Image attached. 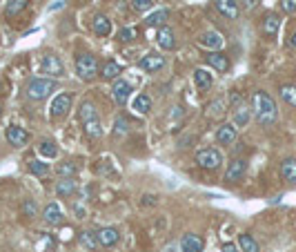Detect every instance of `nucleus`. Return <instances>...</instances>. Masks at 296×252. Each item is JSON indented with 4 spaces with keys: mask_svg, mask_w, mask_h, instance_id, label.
Listing matches in <instances>:
<instances>
[{
    "mask_svg": "<svg viewBox=\"0 0 296 252\" xmlns=\"http://www.w3.org/2000/svg\"><path fill=\"white\" fill-rule=\"evenodd\" d=\"M156 203H158V201H156L154 194H145L141 199V206H156Z\"/></svg>",
    "mask_w": 296,
    "mask_h": 252,
    "instance_id": "nucleus-43",
    "label": "nucleus"
},
{
    "mask_svg": "<svg viewBox=\"0 0 296 252\" xmlns=\"http://www.w3.org/2000/svg\"><path fill=\"white\" fill-rule=\"evenodd\" d=\"M156 40H158V47H163V49H176V38H174V29H169V27H160L158 34H156Z\"/></svg>",
    "mask_w": 296,
    "mask_h": 252,
    "instance_id": "nucleus-22",
    "label": "nucleus"
},
{
    "mask_svg": "<svg viewBox=\"0 0 296 252\" xmlns=\"http://www.w3.org/2000/svg\"><path fill=\"white\" fill-rule=\"evenodd\" d=\"M53 190H56V194L61 196V199H72L78 192V183H76V179H61Z\"/></svg>",
    "mask_w": 296,
    "mask_h": 252,
    "instance_id": "nucleus-17",
    "label": "nucleus"
},
{
    "mask_svg": "<svg viewBox=\"0 0 296 252\" xmlns=\"http://www.w3.org/2000/svg\"><path fill=\"white\" fill-rule=\"evenodd\" d=\"M225 114V100L223 98H218V100H214V103H209L207 105V116H223Z\"/></svg>",
    "mask_w": 296,
    "mask_h": 252,
    "instance_id": "nucleus-36",
    "label": "nucleus"
},
{
    "mask_svg": "<svg viewBox=\"0 0 296 252\" xmlns=\"http://www.w3.org/2000/svg\"><path fill=\"white\" fill-rule=\"evenodd\" d=\"M29 172L34 176H47L49 174V165H47L45 161H40V159L29 161Z\"/></svg>",
    "mask_w": 296,
    "mask_h": 252,
    "instance_id": "nucleus-34",
    "label": "nucleus"
},
{
    "mask_svg": "<svg viewBox=\"0 0 296 252\" xmlns=\"http://www.w3.org/2000/svg\"><path fill=\"white\" fill-rule=\"evenodd\" d=\"M132 7H134V12L145 14V12H149V9L154 7V3L152 0H132Z\"/></svg>",
    "mask_w": 296,
    "mask_h": 252,
    "instance_id": "nucleus-40",
    "label": "nucleus"
},
{
    "mask_svg": "<svg viewBox=\"0 0 296 252\" xmlns=\"http://www.w3.org/2000/svg\"><path fill=\"white\" fill-rule=\"evenodd\" d=\"M229 103H232L234 107H239V105H243V96H241L239 92H232V96H229Z\"/></svg>",
    "mask_w": 296,
    "mask_h": 252,
    "instance_id": "nucleus-42",
    "label": "nucleus"
},
{
    "mask_svg": "<svg viewBox=\"0 0 296 252\" xmlns=\"http://www.w3.org/2000/svg\"><path fill=\"white\" fill-rule=\"evenodd\" d=\"M134 112L136 114H147L149 110H152V98H149L147 94H138L136 98H134Z\"/></svg>",
    "mask_w": 296,
    "mask_h": 252,
    "instance_id": "nucleus-29",
    "label": "nucleus"
},
{
    "mask_svg": "<svg viewBox=\"0 0 296 252\" xmlns=\"http://www.w3.org/2000/svg\"><path fill=\"white\" fill-rule=\"evenodd\" d=\"M91 29H94L96 36H100V38H107V36L111 34V20L107 18V16H103V14L94 16V20H91Z\"/></svg>",
    "mask_w": 296,
    "mask_h": 252,
    "instance_id": "nucleus-18",
    "label": "nucleus"
},
{
    "mask_svg": "<svg viewBox=\"0 0 296 252\" xmlns=\"http://www.w3.org/2000/svg\"><path fill=\"white\" fill-rule=\"evenodd\" d=\"M38 152H40V157H45V159H56L58 157V145L53 141H40Z\"/></svg>",
    "mask_w": 296,
    "mask_h": 252,
    "instance_id": "nucleus-32",
    "label": "nucleus"
},
{
    "mask_svg": "<svg viewBox=\"0 0 296 252\" xmlns=\"http://www.w3.org/2000/svg\"><path fill=\"white\" fill-rule=\"evenodd\" d=\"M207 63L212 65L216 72H227L229 69V58L223 52H209L207 54Z\"/></svg>",
    "mask_w": 296,
    "mask_h": 252,
    "instance_id": "nucleus-23",
    "label": "nucleus"
},
{
    "mask_svg": "<svg viewBox=\"0 0 296 252\" xmlns=\"http://www.w3.org/2000/svg\"><path fill=\"white\" fill-rule=\"evenodd\" d=\"M78 116H80V123H83V130L89 138H100L103 136V121L98 116V110H96L94 103L85 100L78 110Z\"/></svg>",
    "mask_w": 296,
    "mask_h": 252,
    "instance_id": "nucleus-2",
    "label": "nucleus"
},
{
    "mask_svg": "<svg viewBox=\"0 0 296 252\" xmlns=\"http://www.w3.org/2000/svg\"><path fill=\"white\" fill-rule=\"evenodd\" d=\"M278 27H281V16L278 14H265L263 16V23L261 29L265 36H276L278 34Z\"/></svg>",
    "mask_w": 296,
    "mask_h": 252,
    "instance_id": "nucleus-21",
    "label": "nucleus"
},
{
    "mask_svg": "<svg viewBox=\"0 0 296 252\" xmlns=\"http://www.w3.org/2000/svg\"><path fill=\"white\" fill-rule=\"evenodd\" d=\"M198 45L207 47L209 52H220V47L225 45V40L218 31H205V34L198 36Z\"/></svg>",
    "mask_w": 296,
    "mask_h": 252,
    "instance_id": "nucleus-13",
    "label": "nucleus"
},
{
    "mask_svg": "<svg viewBox=\"0 0 296 252\" xmlns=\"http://www.w3.org/2000/svg\"><path fill=\"white\" fill-rule=\"evenodd\" d=\"M239 248H241V252H261L256 239L252 237L250 232H241L239 234Z\"/></svg>",
    "mask_w": 296,
    "mask_h": 252,
    "instance_id": "nucleus-28",
    "label": "nucleus"
},
{
    "mask_svg": "<svg viewBox=\"0 0 296 252\" xmlns=\"http://www.w3.org/2000/svg\"><path fill=\"white\" fill-rule=\"evenodd\" d=\"M281 176L285 183L296 185V159L294 157H287L281 161Z\"/></svg>",
    "mask_w": 296,
    "mask_h": 252,
    "instance_id": "nucleus-19",
    "label": "nucleus"
},
{
    "mask_svg": "<svg viewBox=\"0 0 296 252\" xmlns=\"http://www.w3.org/2000/svg\"><path fill=\"white\" fill-rule=\"evenodd\" d=\"M256 5H258V0H243V7L245 9H254Z\"/></svg>",
    "mask_w": 296,
    "mask_h": 252,
    "instance_id": "nucleus-47",
    "label": "nucleus"
},
{
    "mask_svg": "<svg viewBox=\"0 0 296 252\" xmlns=\"http://www.w3.org/2000/svg\"><path fill=\"white\" fill-rule=\"evenodd\" d=\"M252 112H254L256 123L258 125H263V127L274 125L276 119H278L276 100H274L267 92H263V89H256V92L252 94Z\"/></svg>",
    "mask_w": 296,
    "mask_h": 252,
    "instance_id": "nucleus-1",
    "label": "nucleus"
},
{
    "mask_svg": "<svg viewBox=\"0 0 296 252\" xmlns=\"http://www.w3.org/2000/svg\"><path fill=\"white\" fill-rule=\"evenodd\" d=\"M223 252H241V248H236L234 243H225L223 245Z\"/></svg>",
    "mask_w": 296,
    "mask_h": 252,
    "instance_id": "nucleus-45",
    "label": "nucleus"
},
{
    "mask_svg": "<svg viewBox=\"0 0 296 252\" xmlns=\"http://www.w3.org/2000/svg\"><path fill=\"white\" fill-rule=\"evenodd\" d=\"M69 107H72V94H58L56 98L51 100L49 116H51V119H61V116L67 114Z\"/></svg>",
    "mask_w": 296,
    "mask_h": 252,
    "instance_id": "nucleus-10",
    "label": "nucleus"
},
{
    "mask_svg": "<svg viewBox=\"0 0 296 252\" xmlns=\"http://www.w3.org/2000/svg\"><path fill=\"white\" fill-rule=\"evenodd\" d=\"M123 74V67L118 65L116 61H107L103 67H100V76L105 80H118V76Z\"/></svg>",
    "mask_w": 296,
    "mask_h": 252,
    "instance_id": "nucleus-26",
    "label": "nucleus"
},
{
    "mask_svg": "<svg viewBox=\"0 0 296 252\" xmlns=\"http://www.w3.org/2000/svg\"><path fill=\"white\" fill-rule=\"evenodd\" d=\"M36 212H38V203H36L34 199H25L23 201V214L25 217H36Z\"/></svg>",
    "mask_w": 296,
    "mask_h": 252,
    "instance_id": "nucleus-39",
    "label": "nucleus"
},
{
    "mask_svg": "<svg viewBox=\"0 0 296 252\" xmlns=\"http://www.w3.org/2000/svg\"><path fill=\"white\" fill-rule=\"evenodd\" d=\"M78 241L83 248H87L89 252H96L100 248L98 245V239H96V232H91V230H83V232L78 234Z\"/></svg>",
    "mask_w": 296,
    "mask_h": 252,
    "instance_id": "nucleus-27",
    "label": "nucleus"
},
{
    "mask_svg": "<svg viewBox=\"0 0 296 252\" xmlns=\"http://www.w3.org/2000/svg\"><path fill=\"white\" fill-rule=\"evenodd\" d=\"M232 119H234V125L236 127H247V123L252 121V107H247L245 103L239 105V107H234Z\"/></svg>",
    "mask_w": 296,
    "mask_h": 252,
    "instance_id": "nucleus-24",
    "label": "nucleus"
},
{
    "mask_svg": "<svg viewBox=\"0 0 296 252\" xmlns=\"http://www.w3.org/2000/svg\"><path fill=\"white\" fill-rule=\"evenodd\" d=\"M27 5H29V0H7V5H5V14L12 18V16H18L20 12H25Z\"/></svg>",
    "mask_w": 296,
    "mask_h": 252,
    "instance_id": "nucleus-30",
    "label": "nucleus"
},
{
    "mask_svg": "<svg viewBox=\"0 0 296 252\" xmlns=\"http://www.w3.org/2000/svg\"><path fill=\"white\" fill-rule=\"evenodd\" d=\"M138 36V29H134V27H123L121 31H118V40L121 42H129L134 40Z\"/></svg>",
    "mask_w": 296,
    "mask_h": 252,
    "instance_id": "nucleus-38",
    "label": "nucleus"
},
{
    "mask_svg": "<svg viewBox=\"0 0 296 252\" xmlns=\"http://www.w3.org/2000/svg\"><path fill=\"white\" fill-rule=\"evenodd\" d=\"M196 163L203 170H218L223 165V154L216 147H205L201 152H196Z\"/></svg>",
    "mask_w": 296,
    "mask_h": 252,
    "instance_id": "nucleus-5",
    "label": "nucleus"
},
{
    "mask_svg": "<svg viewBox=\"0 0 296 252\" xmlns=\"http://www.w3.org/2000/svg\"><path fill=\"white\" fill-rule=\"evenodd\" d=\"M63 210L58 203H49V206H45V210H42V221L47 223V226H61L63 223Z\"/></svg>",
    "mask_w": 296,
    "mask_h": 252,
    "instance_id": "nucleus-16",
    "label": "nucleus"
},
{
    "mask_svg": "<svg viewBox=\"0 0 296 252\" xmlns=\"http://www.w3.org/2000/svg\"><path fill=\"white\" fill-rule=\"evenodd\" d=\"M236 136H239V127H236L234 123H223L216 130V141L220 145H232L236 141Z\"/></svg>",
    "mask_w": 296,
    "mask_h": 252,
    "instance_id": "nucleus-11",
    "label": "nucleus"
},
{
    "mask_svg": "<svg viewBox=\"0 0 296 252\" xmlns=\"http://www.w3.org/2000/svg\"><path fill=\"white\" fill-rule=\"evenodd\" d=\"M245 174H247V161L234 159L232 163L227 165V170H225V181H227V183H241Z\"/></svg>",
    "mask_w": 296,
    "mask_h": 252,
    "instance_id": "nucleus-7",
    "label": "nucleus"
},
{
    "mask_svg": "<svg viewBox=\"0 0 296 252\" xmlns=\"http://www.w3.org/2000/svg\"><path fill=\"white\" fill-rule=\"evenodd\" d=\"M96 239H98V245H100V248H114L118 241H121V230L114 228V226L100 228L98 232H96Z\"/></svg>",
    "mask_w": 296,
    "mask_h": 252,
    "instance_id": "nucleus-8",
    "label": "nucleus"
},
{
    "mask_svg": "<svg viewBox=\"0 0 296 252\" xmlns=\"http://www.w3.org/2000/svg\"><path fill=\"white\" fill-rule=\"evenodd\" d=\"M181 250L183 252H203V239L194 232L183 234L181 239Z\"/></svg>",
    "mask_w": 296,
    "mask_h": 252,
    "instance_id": "nucleus-20",
    "label": "nucleus"
},
{
    "mask_svg": "<svg viewBox=\"0 0 296 252\" xmlns=\"http://www.w3.org/2000/svg\"><path fill=\"white\" fill-rule=\"evenodd\" d=\"M61 7H65V0H56L53 5H49V12H56V9H61Z\"/></svg>",
    "mask_w": 296,
    "mask_h": 252,
    "instance_id": "nucleus-46",
    "label": "nucleus"
},
{
    "mask_svg": "<svg viewBox=\"0 0 296 252\" xmlns=\"http://www.w3.org/2000/svg\"><path fill=\"white\" fill-rule=\"evenodd\" d=\"M281 98H283V103H287V105H292L296 107V85H283L281 87Z\"/></svg>",
    "mask_w": 296,
    "mask_h": 252,
    "instance_id": "nucleus-33",
    "label": "nucleus"
},
{
    "mask_svg": "<svg viewBox=\"0 0 296 252\" xmlns=\"http://www.w3.org/2000/svg\"><path fill=\"white\" fill-rule=\"evenodd\" d=\"M138 67L143 69V72H158V69L165 67V58L160 56V54H147V56H143L141 61H138Z\"/></svg>",
    "mask_w": 296,
    "mask_h": 252,
    "instance_id": "nucleus-12",
    "label": "nucleus"
},
{
    "mask_svg": "<svg viewBox=\"0 0 296 252\" xmlns=\"http://www.w3.org/2000/svg\"><path fill=\"white\" fill-rule=\"evenodd\" d=\"M165 20H167V12H165V9H158V12H154L152 16H147L145 23H147L149 27H158V25H163Z\"/></svg>",
    "mask_w": 296,
    "mask_h": 252,
    "instance_id": "nucleus-35",
    "label": "nucleus"
},
{
    "mask_svg": "<svg viewBox=\"0 0 296 252\" xmlns=\"http://www.w3.org/2000/svg\"><path fill=\"white\" fill-rule=\"evenodd\" d=\"M127 130H129L127 119H123V116H116V121H114V136L121 138L123 134H127Z\"/></svg>",
    "mask_w": 296,
    "mask_h": 252,
    "instance_id": "nucleus-37",
    "label": "nucleus"
},
{
    "mask_svg": "<svg viewBox=\"0 0 296 252\" xmlns=\"http://www.w3.org/2000/svg\"><path fill=\"white\" fill-rule=\"evenodd\" d=\"M281 9H283V14H296V0H281Z\"/></svg>",
    "mask_w": 296,
    "mask_h": 252,
    "instance_id": "nucleus-41",
    "label": "nucleus"
},
{
    "mask_svg": "<svg viewBox=\"0 0 296 252\" xmlns=\"http://www.w3.org/2000/svg\"><path fill=\"white\" fill-rule=\"evenodd\" d=\"M287 47H292V49H296V27L292 31H289V36H287Z\"/></svg>",
    "mask_w": 296,
    "mask_h": 252,
    "instance_id": "nucleus-44",
    "label": "nucleus"
},
{
    "mask_svg": "<svg viewBox=\"0 0 296 252\" xmlns=\"http://www.w3.org/2000/svg\"><path fill=\"white\" fill-rule=\"evenodd\" d=\"M0 112H3V105H0Z\"/></svg>",
    "mask_w": 296,
    "mask_h": 252,
    "instance_id": "nucleus-48",
    "label": "nucleus"
},
{
    "mask_svg": "<svg viewBox=\"0 0 296 252\" xmlns=\"http://www.w3.org/2000/svg\"><path fill=\"white\" fill-rule=\"evenodd\" d=\"M56 89H58V83L53 78H31L27 83V96L31 100H45Z\"/></svg>",
    "mask_w": 296,
    "mask_h": 252,
    "instance_id": "nucleus-3",
    "label": "nucleus"
},
{
    "mask_svg": "<svg viewBox=\"0 0 296 252\" xmlns=\"http://www.w3.org/2000/svg\"><path fill=\"white\" fill-rule=\"evenodd\" d=\"M76 74L83 80H91L98 74V61L94 54H78L76 56Z\"/></svg>",
    "mask_w": 296,
    "mask_h": 252,
    "instance_id": "nucleus-4",
    "label": "nucleus"
},
{
    "mask_svg": "<svg viewBox=\"0 0 296 252\" xmlns=\"http://www.w3.org/2000/svg\"><path fill=\"white\" fill-rule=\"evenodd\" d=\"M214 7L218 9V14H223L225 18H229V20H236L241 14L236 0H214Z\"/></svg>",
    "mask_w": 296,
    "mask_h": 252,
    "instance_id": "nucleus-15",
    "label": "nucleus"
},
{
    "mask_svg": "<svg viewBox=\"0 0 296 252\" xmlns=\"http://www.w3.org/2000/svg\"><path fill=\"white\" fill-rule=\"evenodd\" d=\"M194 83H196V87L198 89H209L212 87V83H214V76L207 72V69H194Z\"/></svg>",
    "mask_w": 296,
    "mask_h": 252,
    "instance_id": "nucleus-25",
    "label": "nucleus"
},
{
    "mask_svg": "<svg viewBox=\"0 0 296 252\" xmlns=\"http://www.w3.org/2000/svg\"><path fill=\"white\" fill-rule=\"evenodd\" d=\"M56 172L61 179H74L78 172V168H76V163H72V161H63V163H58Z\"/></svg>",
    "mask_w": 296,
    "mask_h": 252,
    "instance_id": "nucleus-31",
    "label": "nucleus"
},
{
    "mask_svg": "<svg viewBox=\"0 0 296 252\" xmlns=\"http://www.w3.org/2000/svg\"><path fill=\"white\" fill-rule=\"evenodd\" d=\"M5 136H7L9 145H14V147H23V145H27V141H29V132L20 125H9Z\"/></svg>",
    "mask_w": 296,
    "mask_h": 252,
    "instance_id": "nucleus-9",
    "label": "nucleus"
},
{
    "mask_svg": "<svg viewBox=\"0 0 296 252\" xmlns=\"http://www.w3.org/2000/svg\"><path fill=\"white\" fill-rule=\"evenodd\" d=\"M40 69H42V74H49V76H53V78L65 76V65H63V61L56 56V54H47V56H42Z\"/></svg>",
    "mask_w": 296,
    "mask_h": 252,
    "instance_id": "nucleus-6",
    "label": "nucleus"
},
{
    "mask_svg": "<svg viewBox=\"0 0 296 252\" xmlns=\"http://www.w3.org/2000/svg\"><path fill=\"white\" fill-rule=\"evenodd\" d=\"M111 94H114V100H116V105H125L127 100H129V96H132V85L127 83V80H123V78H118L116 83H114V89H111Z\"/></svg>",
    "mask_w": 296,
    "mask_h": 252,
    "instance_id": "nucleus-14",
    "label": "nucleus"
}]
</instances>
